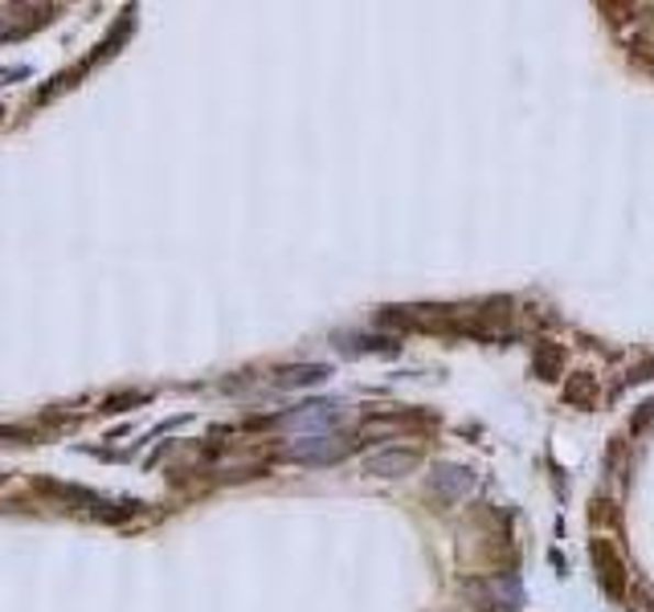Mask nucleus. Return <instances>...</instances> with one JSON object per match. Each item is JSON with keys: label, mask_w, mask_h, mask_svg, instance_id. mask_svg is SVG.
<instances>
[{"label": "nucleus", "mask_w": 654, "mask_h": 612, "mask_svg": "<svg viewBox=\"0 0 654 612\" xmlns=\"http://www.w3.org/2000/svg\"><path fill=\"white\" fill-rule=\"evenodd\" d=\"M344 454H348V442H340L335 433H311V437H299L282 449L287 461H303V466H332Z\"/></svg>", "instance_id": "f257e3e1"}, {"label": "nucleus", "mask_w": 654, "mask_h": 612, "mask_svg": "<svg viewBox=\"0 0 654 612\" xmlns=\"http://www.w3.org/2000/svg\"><path fill=\"white\" fill-rule=\"evenodd\" d=\"M589 556H594V568H597V580H601V588H606L613 600H622V592H625L622 552H618L610 539H594V543H589Z\"/></svg>", "instance_id": "f03ea898"}, {"label": "nucleus", "mask_w": 654, "mask_h": 612, "mask_svg": "<svg viewBox=\"0 0 654 612\" xmlns=\"http://www.w3.org/2000/svg\"><path fill=\"white\" fill-rule=\"evenodd\" d=\"M287 429H303V437L311 433H332V425L340 421V404L335 400H315V404H299L295 413L278 416Z\"/></svg>", "instance_id": "7ed1b4c3"}, {"label": "nucleus", "mask_w": 654, "mask_h": 612, "mask_svg": "<svg viewBox=\"0 0 654 612\" xmlns=\"http://www.w3.org/2000/svg\"><path fill=\"white\" fill-rule=\"evenodd\" d=\"M475 490V474L466 470V466H437L434 474H430V494H434L437 502H458L466 499Z\"/></svg>", "instance_id": "20e7f679"}, {"label": "nucleus", "mask_w": 654, "mask_h": 612, "mask_svg": "<svg viewBox=\"0 0 654 612\" xmlns=\"http://www.w3.org/2000/svg\"><path fill=\"white\" fill-rule=\"evenodd\" d=\"M418 449H380L364 461V474H373V478H406V474L418 470Z\"/></svg>", "instance_id": "39448f33"}, {"label": "nucleus", "mask_w": 654, "mask_h": 612, "mask_svg": "<svg viewBox=\"0 0 654 612\" xmlns=\"http://www.w3.org/2000/svg\"><path fill=\"white\" fill-rule=\"evenodd\" d=\"M328 376H332L328 364H291V368L278 371L275 385L278 388H315V385H323Z\"/></svg>", "instance_id": "423d86ee"}, {"label": "nucleus", "mask_w": 654, "mask_h": 612, "mask_svg": "<svg viewBox=\"0 0 654 612\" xmlns=\"http://www.w3.org/2000/svg\"><path fill=\"white\" fill-rule=\"evenodd\" d=\"M470 592L483 597L487 604H495V609H516V604H520L516 580H479V585H470Z\"/></svg>", "instance_id": "0eeeda50"}, {"label": "nucleus", "mask_w": 654, "mask_h": 612, "mask_svg": "<svg viewBox=\"0 0 654 612\" xmlns=\"http://www.w3.org/2000/svg\"><path fill=\"white\" fill-rule=\"evenodd\" d=\"M622 37L639 57H654V16H639L634 25L625 29Z\"/></svg>", "instance_id": "6e6552de"}, {"label": "nucleus", "mask_w": 654, "mask_h": 612, "mask_svg": "<svg viewBox=\"0 0 654 612\" xmlns=\"http://www.w3.org/2000/svg\"><path fill=\"white\" fill-rule=\"evenodd\" d=\"M565 400L568 404H581V409H589L597 400V380L589 376V371H573L565 380Z\"/></svg>", "instance_id": "1a4fd4ad"}, {"label": "nucleus", "mask_w": 654, "mask_h": 612, "mask_svg": "<svg viewBox=\"0 0 654 612\" xmlns=\"http://www.w3.org/2000/svg\"><path fill=\"white\" fill-rule=\"evenodd\" d=\"M561 359H565V352H561L556 343H540V352H536V376L540 380H553L556 371H561Z\"/></svg>", "instance_id": "9d476101"}, {"label": "nucleus", "mask_w": 654, "mask_h": 612, "mask_svg": "<svg viewBox=\"0 0 654 612\" xmlns=\"http://www.w3.org/2000/svg\"><path fill=\"white\" fill-rule=\"evenodd\" d=\"M340 347H344V352H352V356H356V352H385V356H392V352H397V343H392V340H361V335H352V340H344V335H340Z\"/></svg>", "instance_id": "9b49d317"}, {"label": "nucleus", "mask_w": 654, "mask_h": 612, "mask_svg": "<svg viewBox=\"0 0 654 612\" xmlns=\"http://www.w3.org/2000/svg\"><path fill=\"white\" fill-rule=\"evenodd\" d=\"M651 416H654V400H646V404H642V413L634 416V429H646L651 425Z\"/></svg>", "instance_id": "f8f14e48"}, {"label": "nucleus", "mask_w": 654, "mask_h": 612, "mask_svg": "<svg viewBox=\"0 0 654 612\" xmlns=\"http://www.w3.org/2000/svg\"><path fill=\"white\" fill-rule=\"evenodd\" d=\"M646 376H654V359H651V364H642V368L634 371V380H646Z\"/></svg>", "instance_id": "ddd939ff"}]
</instances>
